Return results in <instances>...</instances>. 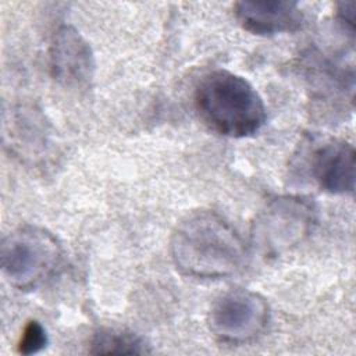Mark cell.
Listing matches in <instances>:
<instances>
[{
	"label": "cell",
	"mask_w": 356,
	"mask_h": 356,
	"mask_svg": "<svg viewBox=\"0 0 356 356\" xmlns=\"http://www.w3.org/2000/svg\"><path fill=\"white\" fill-rule=\"evenodd\" d=\"M170 252L181 273L204 280L234 275L246 260V248L238 231L210 210L191 213L177 224Z\"/></svg>",
	"instance_id": "1"
},
{
	"label": "cell",
	"mask_w": 356,
	"mask_h": 356,
	"mask_svg": "<svg viewBox=\"0 0 356 356\" xmlns=\"http://www.w3.org/2000/svg\"><path fill=\"white\" fill-rule=\"evenodd\" d=\"M195 106L202 121L229 138H248L266 122V106L253 85L227 70L207 72L195 90Z\"/></svg>",
	"instance_id": "2"
},
{
	"label": "cell",
	"mask_w": 356,
	"mask_h": 356,
	"mask_svg": "<svg viewBox=\"0 0 356 356\" xmlns=\"http://www.w3.org/2000/svg\"><path fill=\"white\" fill-rule=\"evenodd\" d=\"M1 270L7 281L21 289H36L50 280L63 263V248L47 229L22 225L3 238Z\"/></svg>",
	"instance_id": "3"
},
{
	"label": "cell",
	"mask_w": 356,
	"mask_h": 356,
	"mask_svg": "<svg viewBox=\"0 0 356 356\" xmlns=\"http://www.w3.org/2000/svg\"><path fill=\"white\" fill-rule=\"evenodd\" d=\"M316 221L317 207L310 199L296 195L274 197L252 222V245L264 257L281 256L302 243Z\"/></svg>",
	"instance_id": "4"
},
{
	"label": "cell",
	"mask_w": 356,
	"mask_h": 356,
	"mask_svg": "<svg viewBox=\"0 0 356 356\" xmlns=\"http://www.w3.org/2000/svg\"><path fill=\"white\" fill-rule=\"evenodd\" d=\"M270 321V306L257 292L232 289L216 299L209 312L210 331L229 343L257 338Z\"/></svg>",
	"instance_id": "5"
},
{
	"label": "cell",
	"mask_w": 356,
	"mask_h": 356,
	"mask_svg": "<svg viewBox=\"0 0 356 356\" xmlns=\"http://www.w3.org/2000/svg\"><path fill=\"white\" fill-rule=\"evenodd\" d=\"M53 78L64 86H86L95 74V56L89 42L71 25L60 26L49 51Z\"/></svg>",
	"instance_id": "6"
},
{
	"label": "cell",
	"mask_w": 356,
	"mask_h": 356,
	"mask_svg": "<svg viewBox=\"0 0 356 356\" xmlns=\"http://www.w3.org/2000/svg\"><path fill=\"white\" fill-rule=\"evenodd\" d=\"M356 153L345 140H328L313 150L310 171L321 189L332 195L355 191Z\"/></svg>",
	"instance_id": "7"
},
{
	"label": "cell",
	"mask_w": 356,
	"mask_h": 356,
	"mask_svg": "<svg viewBox=\"0 0 356 356\" xmlns=\"http://www.w3.org/2000/svg\"><path fill=\"white\" fill-rule=\"evenodd\" d=\"M235 15L241 25L254 35L292 32L303 22L298 3L284 0H242L235 3Z\"/></svg>",
	"instance_id": "8"
},
{
	"label": "cell",
	"mask_w": 356,
	"mask_h": 356,
	"mask_svg": "<svg viewBox=\"0 0 356 356\" xmlns=\"http://www.w3.org/2000/svg\"><path fill=\"white\" fill-rule=\"evenodd\" d=\"M147 345L136 334L117 330H102L90 341V353L95 355H132L147 353Z\"/></svg>",
	"instance_id": "9"
},
{
	"label": "cell",
	"mask_w": 356,
	"mask_h": 356,
	"mask_svg": "<svg viewBox=\"0 0 356 356\" xmlns=\"http://www.w3.org/2000/svg\"><path fill=\"white\" fill-rule=\"evenodd\" d=\"M46 345L47 334L44 327L36 320H31L29 323H26L18 341V352L22 355H33L44 349Z\"/></svg>",
	"instance_id": "10"
},
{
	"label": "cell",
	"mask_w": 356,
	"mask_h": 356,
	"mask_svg": "<svg viewBox=\"0 0 356 356\" xmlns=\"http://www.w3.org/2000/svg\"><path fill=\"white\" fill-rule=\"evenodd\" d=\"M355 15H356V3L355 1L338 3L337 18L350 35H353V32H355Z\"/></svg>",
	"instance_id": "11"
}]
</instances>
